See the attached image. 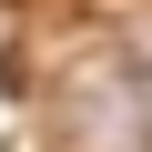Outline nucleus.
Here are the masks:
<instances>
[{
  "label": "nucleus",
  "mask_w": 152,
  "mask_h": 152,
  "mask_svg": "<svg viewBox=\"0 0 152 152\" xmlns=\"http://www.w3.org/2000/svg\"><path fill=\"white\" fill-rule=\"evenodd\" d=\"M132 112H142V132H152V61H142V81H132Z\"/></svg>",
  "instance_id": "1"
}]
</instances>
